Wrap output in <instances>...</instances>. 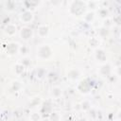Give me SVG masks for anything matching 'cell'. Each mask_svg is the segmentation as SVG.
I'll use <instances>...</instances> for the list:
<instances>
[{"label":"cell","mask_w":121,"mask_h":121,"mask_svg":"<svg viewBox=\"0 0 121 121\" xmlns=\"http://www.w3.org/2000/svg\"><path fill=\"white\" fill-rule=\"evenodd\" d=\"M108 35H109V30H108L107 27H102V28H100V30H99V36H100V37L106 38V37H108Z\"/></svg>","instance_id":"cell-17"},{"label":"cell","mask_w":121,"mask_h":121,"mask_svg":"<svg viewBox=\"0 0 121 121\" xmlns=\"http://www.w3.org/2000/svg\"><path fill=\"white\" fill-rule=\"evenodd\" d=\"M97 13L100 17L102 18H106L108 15H109V10L106 9V8H100L98 10H97Z\"/></svg>","instance_id":"cell-14"},{"label":"cell","mask_w":121,"mask_h":121,"mask_svg":"<svg viewBox=\"0 0 121 121\" xmlns=\"http://www.w3.org/2000/svg\"><path fill=\"white\" fill-rule=\"evenodd\" d=\"M22 64H23L24 66H28V65L30 64V60H29L28 58H25V59L23 60V61H22Z\"/></svg>","instance_id":"cell-25"},{"label":"cell","mask_w":121,"mask_h":121,"mask_svg":"<svg viewBox=\"0 0 121 121\" xmlns=\"http://www.w3.org/2000/svg\"><path fill=\"white\" fill-rule=\"evenodd\" d=\"M12 87H13V89H15V91H16V90H18V89L20 88V84H19V82H18V81H15V82H13V84H12Z\"/></svg>","instance_id":"cell-28"},{"label":"cell","mask_w":121,"mask_h":121,"mask_svg":"<svg viewBox=\"0 0 121 121\" xmlns=\"http://www.w3.org/2000/svg\"><path fill=\"white\" fill-rule=\"evenodd\" d=\"M95 59L100 61V62H104L106 61V59H107V56H106V53L103 49L101 48H97L95 50Z\"/></svg>","instance_id":"cell-6"},{"label":"cell","mask_w":121,"mask_h":121,"mask_svg":"<svg viewBox=\"0 0 121 121\" xmlns=\"http://www.w3.org/2000/svg\"><path fill=\"white\" fill-rule=\"evenodd\" d=\"M82 108H83L84 110L88 109V108H89V103H88V102H84V103H82Z\"/></svg>","instance_id":"cell-29"},{"label":"cell","mask_w":121,"mask_h":121,"mask_svg":"<svg viewBox=\"0 0 121 121\" xmlns=\"http://www.w3.org/2000/svg\"><path fill=\"white\" fill-rule=\"evenodd\" d=\"M119 117H120V118H121V112H119Z\"/></svg>","instance_id":"cell-31"},{"label":"cell","mask_w":121,"mask_h":121,"mask_svg":"<svg viewBox=\"0 0 121 121\" xmlns=\"http://www.w3.org/2000/svg\"><path fill=\"white\" fill-rule=\"evenodd\" d=\"M120 41H121V38H120Z\"/></svg>","instance_id":"cell-33"},{"label":"cell","mask_w":121,"mask_h":121,"mask_svg":"<svg viewBox=\"0 0 121 121\" xmlns=\"http://www.w3.org/2000/svg\"><path fill=\"white\" fill-rule=\"evenodd\" d=\"M94 17H95V14L93 11H89V12L85 13V15H84V19L87 22H92L94 20Z\"/></svg>","instance_id":"cell-16"},{"label":"cell","mask_w":121,"mask_h":121,"mask_svg":"<svg viewBox=\"0 0 121 121\" xmlns=\"http://www.w3.org/2000/svg\"><path fill=\"white\" fill-rule=\"evenodd\" d=\"M60 95H61V90H60V88L55 87V88L52 90V95H53L54 97H59Z\"/></svg>","instance_id":"cell-19"},{"label":"cell","mask_w":121,"mask_h":121,"mask_svg":"<svg viewBox=\"0 0 121 121\" xmlns=\"http://www.w3.org/2000/svg\"><path fill=\"white\" fill-rule=\"evenodd\" d=\"M5 7H6V9L12 10L15 8V3L13 1H7L6 4H5Z\"/></svg>","instance_id":"cell-18"},{"label":"cell","mask_w":121,"mask_h":121,"mask_svg":"<svg viewBox=\"0 0 121 121\" xmlns=\"http://www.w3.org/2000/svg\"><path fill=\"white\" fill-rule=\"evenodd\" d=\"M111 72H112V68H111V65L108 63L103 64L100 68V74L104 77H109L111 75Z\"/></svg>","instance_id":"cell-8"},{"label":"cell","mask_w":121,"mask_h":121,"mask_svg":"<svg viewBox=\"0 0 121 121\" xmlns=\"http://www.w3.org/2000/svg\"><path fill=\"white\" fill-rule=\"evenodd\" d=\"M24 4H25L26 9L27 10H30V9H36L37 6L40 4V2H39V1H32V0H30V1H25ZM30 11H31V10H30Z\"/></svg>","instance_id":"cell-9"},{"label":"cell","mask_w":121,"mask_h":121,"mask_svg":"<svg viewBox=\"0 0 121 121\" xmlns=\"http://www.w3.org/2000/svg\"><path fill=\"white\" fill-rule=\"evenodd\" d=\"M5 32L8 34V35H14L16 33V26L12 24H9L6 26L5 27Z\"/></svg>","instance_id":"cell-10"},{"label":"cell","mask_w":121,"mask_h":121,"mask_svg":"<svg viewBox=\"0 0 121 121\" xmlns=\"http://www.w3.org/2000/svg\"><path fill=\"white\" fill-rule=\"evenodd\" d=\"M78 90L80 92V93H83V94H86L88 93L90 90H91V83L88 79H83L81 80L78 85Z\"/></svg>","instance_id":"cell-3"},{"label":"cell","mask_w":121,"mask_h":121,"mask_svg":"<svg viewBox=\"0 0 121 121\" xmlns=\"http://www.w3.org/2000/svg\"><path fill=\"white\" fill-rule=\"evenodd\" d=\"M20 19H21L24 23H26V24H27V23H29V22L32 21V19H33V14H32V12H31L30 10L26 9V10H24V11L21 13Z\"/></svg>","instance_id":"cell-4"},{"label":"cell","mask_w":121,"mask_h":121,"mask_svg":"<svg viewBox=\"0 0 121 121\" xmlns=\"http://www.w3.org/2000/svg\"><path fill=\"white\" fill-rule=\"evenodd\" d=\"M40 97H34L32 100H31V102H30V104H31V106L32 107H35V106H37L39 103H40Z\"/></svg>","instance_id":"cell-21"},{"label":"cell","mask_w":121,"mask_h":121,"mask_svg":"<svg viewBox=\"0 0 121 121\" xmlns=\"http://www.w3.org/2000/svg\"><path fill=\"white\" fill-rule=\"evenodd\" d=\"M31 118H32L34 121H37V120H39V119H40V115H39L38 113H36V112H35V113H33V114L31 115Z\"/></svg>","instance_id":"cell-27"},{"label":"cell","mask_w":121,"mask_h":121,"mask_svg":"<svg viewBox=\"0 0 121 121\" xmlns=\"http://www.w3.org/2000/svg\"><path fill=\"white\" fill-rule=\"evenodd\" d=\"M87 8L95 9L96 8V2H87Z\"/></svg>","instance_id":"cell-23"},{"label":"cell","mask_w":121,"mask_h":121,"mask_svg":"<svg viewBox=\"0 0 121 121\" xmlns=\"http://www.w3.org/2000/svg\"><path fill=\"white\" fill-rule=\"evenodd\" d=\"M32 36V30L31 28L27 27V26H25L21 29V37L24 39V40H28L29 38H31Z\"/></svg>","instance_id":"cell-7"},{"label":"cell","mask_w":121,"mask_h":121,"mask_svg":"<svg viewBox=\"0 0 121 121\" xmlns=\"http://www.w3.org/2000/svg\"><path fill=\"white\" fill-rule=\"evenodd\" d=\"M86 9H87V3L83 2V1H80V0L73 1L70 4V7H69L70 13L75 15V16H78V17L85 14Z\"/></svg>","instance_id":"cell-1"},{"label":"cell","mask_w":121,"mask_h":121,"mask_svg":"<svg viewBox=\"0 0 121 121\" xmlns=\"http://www.w3.org/2000/svg\"><path fill=\"white\" fill-rule=\"evenodd\" d=\"M78 76H79V72L77 69H71L68 72V78L71 79H76L78 78Z\"/></svg>","instance_id":"cell-13"},{"label":"cell","mask_w":121,"mask_h":121,"mask_svg":"<svg viewBox=\"0 0 121 121\" xmlns=\"http://www.w3.org/2000/svg\"><path fill=\"white\" fill-rule=\"evenodd\" d=\"M90 44H91L92 46H96V45L98 44V41H97L95 38H93V39L90 40Z\"/></svg>","instance_id":"cell-24"},{"label":"cell","mask_w":121,"mask_h":121,"mask_svg":"<svg viewBox=\"0 0 121 121\" xmlns=\"http://www.w3.org/2000/svg\"><path fill=\"white\" fill-rule=\"evenodd\" d=\"M117 73H118V75H120V76H121V66L117 68Z\"/></svg>","instance_id":"cell-30"},{"label":"cell","mask_w":121,"mask_h":121,"mask_svg":"<svg viewBox=\"0 0 121 121\" xmlns=\"http://www.w3.org/2000/svg\"><path fill=\"white\" fill-rule=\"evenodd\" d=\"M60 118V115L57 112H51L50 113V120L51 121H58Z\"/></svg>","instance_id":"cell-20"},{"label":"cell","mask_w":121,"mask_h":121,"mask_svg":"<svg viewBox=\"0 0 121 121\" xmlns=\"http://www.w3.org/2000/svg\"><path fill=\"white\" fill-rule=\"evenodd\" d=\"M52 105L49 101H45L43 102V106H42V112H45V113H51L52 112Z\"/></svg>","instance_id":"cell-12"},{"label":"cell","mask_w":121,"mask_h":121,"mask_svg":"<svg viewBox=\"0 0 121 121\" xmlns=\"http://www.w3.org/2000/svg\"><path fill=\"white\" fill-rule=\"evenodd\" d=\"M19 50L20 47L16 43H9L7 45V53L9 55H15Z\"/></svg>","instance_id":"cell-5"},{"label":"cell","mask_w":121,"mask_h":121,"mask_svg":"<svg viewBox=\"0 0 121 121\" xmlns=\"http://www.w3.org/2000/svg\"><path fill=\"white\" fill-rule=\"evenodd\" d=\"M43 121H49V120H43Z\"/></svg>","instance_id":"cell-32"},{"label":"cell","mask_w":121,"mask_h":121,"mask_svg":"<svg viewBox=\"0 0 121 121\" xmlns=\"http://www.w3.org/2000/svg\"><path fill=\"white\" fill-rule=\"evenodd\" d=\"M24 69H25V66H24L22 63H17V64L15 65V67H14V71H15L16 74H21V73H23Z\"/></svg>","instance_id":"cell-15"},{"label":"cell","mask_w":121,"mask_h":121,"mask_svg":"<svg viewBox=\"0 0 121 121\" xmlns=\"http://www.w3.org/2000/svg\"><path fill=\"white\" fill-rule=\"evenodd\" d=\"M48 31H49L48 26H45V25L40 26L38 27V34H39L41 37H44V36H46V35L48 34Z\"/></svg>","instance_id":"cell-11"},{"label":"cell","mask_w":121,"mask_h":121,"mask_svg":"<svg viewBox=\"0 0 121 121\" xmlns=\"http://www.w3.org/2000/svg\"><path fill=\"white\" fill-rule=\"evenodd\" d=\"M113 22H114V24L120 26V25H121V15H116V16H114V17H113Z\"/></svg>","instance_id":"cell-22"},{"label":"cell","mask_w":121,"mask_h":121,"mask_svg":"<svg viewBox=\"0 0 121 121\" xmlns=\"http://www.w3.org/2000/svg\"><path fill=\"white\" fill-rule=\"evenodd\" d=\"M22 54H24V55H26V53H27V51H28V48L27 47H26V46H23V47H20V50H19Z\"/></svg>","instance_id":"cell-26"},{"label":"cell","mask_w":121,"mask_h":121,"mask_svg":"<svg viewBox=\"0 0 121 121\" xmlns=\"http://www.w3.org/2000/svg\"><path fill=\"white\" fill-rule=\"evenodd\" d=\"M52 55V50L48 45H42L38 49V56L42 59H48Z\"/></svg>","instance_id":"cell-2"}]
</instances>
